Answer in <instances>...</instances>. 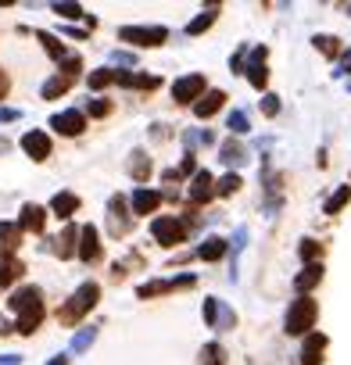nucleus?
<instances>
[{"label": "nucleus", "mask_w": 351, "mask_h": 365, "mask_svg": "<svg viewBox=\"0 0 351 365\" xmlns=\"http://www.w3.org/2000/svg\"><path fill=\"white\" fill-rule=\"evenodd\" d=\"M97 297H100V287H97V283H82V287L69 297V305L57 312V319L65 322V326H75V322H79L82 315H87V312L97 305Z\"/></svg>", "instance_id": "obj_1"}, {"label": "nucleus", "mask_w": 351, "mask_h": 365, "mask_svg": "<svg viewBox=\"0 0 351 365\" xmlns=\"http://www.w3.org/2000/svg\"><path fill=\"white\" fill-rule=\"evenodd\" d=\"M316 315H319L316 301L312 297H298L291 305V312H287V333H294V337L308 333L312 330V322H316Z\"/></svg>", "instance_id": "obj_2"}, {"label": "nucleus", "mask_w": 351, "mask_h": 365, "mask_svg": "<svg viewBox=\"0 0 351 365\" xmlns=\"http://www.w3.org/2000/svg\"><path fill=\"white\" fill-rule=\"evenodd\" d=\"M118 39L122 43H136V47H158V43L169 39V29H161V26H151V29L126 26V29H118Z\"/></svg>", "instance_id": "obj_3"}, {"label": "nucleus", "mask_w": 351, "mask_h": 365, "mask_svg": "<svg viewBox=\"0 0 351 365\" xmlns=\"http://www.w3.org/2000/svg\"><path fill=\"white\" fill-rule=\"evenodd\" d=\"M201 315H204V322H208L212 330H233V326H237V315H233L230 308H226L219 297H204Z\"/></svg>", "instance_id": "obj_4"}, {"label": "nucleus", "mask_w": 351, "mask_h": 365, "mask_svg": "<svg viewBox=\"0 0 351 365\" xmlns=\"http://www.w3.org/2000/svg\"><path fill=\"white\" fill-rule=\"evenodd\" d=\"M151 233H154V240L161 247H176L183 236H187V226H183L179 219H169V215H165V219H154L151 222Z\"/></svg>", "instance_id": "obj_5"}, {"label": "nucleus", "mask_w": 351, "mask_h": 365, "mask_svg": "<svg viewBox=\"0 0 351 365\" xmlns=\"http://www.w3.org/2000/svg\"><path fill=\"white\" fill-rule=\"evenodd\" d=\"M201 97H204V75L194 72V75H183V79L172 82V100L176 104H190V100L197 104Z\"/></svg>", "instance_id": "obj_6"}, {"label": "nucleus", "mask_w": 351, "mask_h": 365, "mask_svg": "<svg viewBox=\"0 0 351 365\" xmlns=\"http://www.w3.org/2000/svg\"><path fill=\"white\" fill-rule=\"evenodd\" d=\"M129 226H133V219H129V211H126V197L115 193V197L108 201V229H111V236H126Z\"/></svg>", "instance_id": "obj_7"}, {"label": "nucleus", "mask_w": 351, "mask_h": 365, "mask_svg": "<svg viewBox=\"0 0 351 365\" xmlns=\"http://www.w3.org/2000/svg\"><path fill=\"white\" fill-rule=\"evenodd\" d=\"M51 129H57V133H65V136H79L82 129H87V118H82V112H57L51 118Z\"/></svg>", "instance_id": "obj_8"}, {"label": "nucleus", "mask_w": 351, "mask_h": 365, "mask_svg": "<svg viewBox=\"0 0 351 365\" xmlns=\"http://www.w3.org/2000/svg\"><path fill=\"white\" fill-rule=\"evenodd\" d=\"M22 147H26V154H29L33 161L51 158V140H47V133H39V129H33V133L22 136Z\"/></svg>", "instance_id": "obj_9"}, {"label": "nucleus", "mask_w": 351, "mask_h": 365, "mask_svg": "<svg viewBox=\"0 0 351 365\" xmlns=\"http://www.w3.org/2000/svg\"><path fill=\"white\" fill-rule=\"evenodd\" d=\"M176 287H194V276H179V279H158V283H140V287H136V294H140V297H154V294L176 290Z\"/></svg>", "instance_id": "obj_10"}, {"label": "nucleus", "mask_w": 351, "mask_h": 365, "mask_svg": "<svg viewBox=\"0 0 351 365\" xmlns=\"http://www.w3.org/2000/svg\"><path fill=\"white\" fill-rule=\"evenodd\" d=\"M8 305H11L18 315H22L26 308L44 305V294H39V287H22V290H15V294H11V301H8Z\"/></svg>", "instance_id": "obj_11"}, {"label": "nucleus", "mask_w": 351, "mask_h": 365, "mask_svg": "<svg viewBox=\"0 0 351 365\" xmlns=\"http://www.w3.org/2000/svg\"><path fill=\"white\" fill-rule=\"evenodd\" d=\"M326 351V337L323 333H308L305 337V348H301V365H319Z\"/></svg>", "instance_id": "obj_12"}, {"label": "nucleus", "mask_w": 351, "mask_h": 365, "mask_svg": "<svg viewBox=\"0 0 351 365\" xmlns=\"http://www.w3.org/2000/svg\"><path fill=\"white\" fill-rule=\"evenodd\" d=\"M79 258H82V262H97V258H100V244H97V229L93 226L79 229Z\"/></svg>", "instance_id": "obj_13"}, {"label": "nucleus", "mask_w": 351, "mask_h": 365, "mask_svg": "<svg viewBox=\"0 0 351 365\" xmlns=\"http://www.w3.org/2000/svg\"><path fill=\"white\" fill-rule=\"evenodd\" d=\"M265 54H269L265 47H255L251 51V64H247V79H251L255 90H262L265 79H269V72H265Z\"/></svg>", "instance_id": "obj_14"}, {"label": "nucleus", "mask_w": 351, "mask_h": 365, "mask_svg": "<svg viewBox=\"0 0 351 365\" xmlns=\"http://www.w3.org/2000/svg\"><path fill=\"white\" fill-rule=\"evenodd\" d=\"M18 240H22V226H11V222H0V254L11 258L18 251Z\"/></svg>", "instance_id": "obj_15"}, {"label": "nucleus", "mask_w": 351, "mask_h": 365, "mask_svg": "<svg viewBox=\"0 0 351 365\" xmlns=\"http://www.w3.org/2000/svg\"><path fill=\"white\" fill-rule=\"evenodd\" d=\"M222 100H226L222 90H208V94H204V97L194 104V115H197V118H212L219 107H222Z\"/></svg>", "instance_id": "obj_16"}, {"label": "nucleus", "mask_w": 351, "mask_h": 365, "mask_svg": "<svg viewBox=\"0 0 351 365\" xmlns=\"http://www.w3.org/2000/svg\"><path fill=\"white\" fill-rule=\"evenodd\" d=\"M158 204H161V193H158V190H147V186H143V190L133 193V211H136V215H151Z\"/></svg>", "instance_id": "obj_17"}, {"label": "nucleus", "mask_w": 351, "mask_h": 365, "mask_svg": "<svg viewBox=\"0 0 351 365\" xmlns=\"http://www.w3.org/2000/svg\"><path fill=\"white\" fill-rule=\"evenodd\" d=\"M215 193V179H212V172L204 168V172H197L194 176V186H190V201H208Z\"/></svg>", "instance_id": "obj_18"}, {"label": "nucleus", "mask_w": 351, "mask_h": 365, "mask_svg": "<svg viewBox=\"0 0 351 365\" xmlns=\"http://www.w3.org/2000/svg\"><path fill=\"white\" fill-rule=\"evenodd\" d=\"M75 240H79V229L75 226H65L61 229V236L54 240V254H61V258H72L79 247H75Z\"/></svg>", "instance_id": "obj_19"}, {"label": "nucleus", "mask_w": 351, "mask_h": 365, "mask_svg": "<svg viewBox=\"0 0 351 365\" xmlns=\"http://www.w3.org/2000/svg\"><path fill=\"white\" fill-rule=\"evenodd\" d=\"M44 222H47V215H44V208H39V204H26L22 208V219H18V226H22V229L39 233V229H44Z\"/></svg>", "instance_id": "obj_20"}, {"label": "nucleus", "mask_w": 351, "mask_h": 365, "mask_svg": "<svg viewBox=\"0 0 351 365\" xmlns=\"http://www.w3.org/2000/svg\"><path fill=\"white\" fill-rule=\"evenodd\" d=\"M115 82H118V86H129V90H154V86H158V75H129V72H118Z\"/></svg>", "instance_id": "obj_21"}, {"label": "nucleus", "mask_w": 351, "mask_h": 365, "mask_svg": "<svg viewBox=\"0 0 351 365\" xmlns=\"http://www.w3.org/2000/svg\"><path fill=\"white\" fill-rule=\"evenodd\" d=\"M22 272H26V269H22V262H18V258H0V287H11Z\"/></svg>", "instance_id": "obj_22"}, {"label": "nucleus", "mask_w": 351, "mask_h": 365, "mask_svg": "<svg viewBox=\"0 0 351 365\" xmlns=\"http://www.w3.org/2000/svg\"><path fill=\"white\" fill-rule=\"evenodd\" d=\"M39 322H44V305H36V308H26L22 315H18V333H33L36 326H39Z\"/></svg>", "instance_id": "obj_23"}, {"label": "nucleus", "mask_w": 351, "mask_h": 365, "mask_svg": "<svg viewBox=\"0 0 351 365\" xmlns=\"http://www.w3.org/2000/svg\"><path fill=\"white\" fill-rule=\"evenodd\" d=\"M319 279H323V265H305L301 276L294 279V287H298V294H305V290H312Z\"/></svg>", "instance_id": "obj_24"}, {"label": "nucleus", "mask_w": 351, "mask_h": 365, "mask_svg": "<svg viewBox=\"0 0 351 365\" xmlns=\"http://www.w3.org/2000/svg\"><path fill=\"white\" fill-rule=\"evenodd\" d=\"M222 254H226V240H219V236H208V240L197 247V258H204V262H219Z\"/></svg>", "instance_id": "obj_25"}, {"label": "nucleus", "mask_w": 351, "mask_h": 365, "mask_svg": "<svg viewBox=\"0 0 351 365\" xmlns=\"http://www.w3.org/2000/svg\"><path fill=\"white\" fill-rule=\"evenodd\" d=\"M129 172H133L136 183H143V179L151 176V161H147V154H143V150H133V154H129Z\"/></svg>", "instance_id": "obj_26"}, {"label": "nucleus", "mask_w": 351, "mask_h": 365, "mask_svg": "<svg viewBox=\"0 0 351 365\" xmlns=\"http://www.w3.org/2000/svg\"><path fill=\"white\" fill-rule=\"evenodd\" d=\"M219 154H222V161H226V165H244V161H247V150H244L237 140H226Z\"/></svg>", "instance_id": "obj_27"}, {"label": "nucleus", "mask_w": 351, "mask_h": 365, "mask_svg": "<svg viewBox=\"0 0 351 365\" xmlns=\"http://www.w3.org/2000/svg\"><path fill=\"white\" fill-rule=\"evenodd\" d=\"M69 86H72V79L57 72L54 79H47V82H44V97H47V100H54V97H61V94H69Z\"/></svg>", "instance_id": "obj_28"}, {"label": "nucleus", "mask_w": 351, "mask_h": 365, "mask_svg": "<svg viewBox=\"0 0 351 365\" xmlns=\"http://www.w3.org/2000/svg\"><path fill=\"white\" fill-rule=\"evenodd\" d=\"M51 208L61 215V219H69V215L79 208V197H75V193H57V197L51 201Z\"/></svg>", "instance_id": "obj_29"}, {"label": "nucleus", "mask_w": 351, "mask_h": 365, "mask_svg": "<svg viewBox=\"0 0 351 365\" xmlns=\"http://www.w3.org/2000/svg\"><path fill=\"white\" fill-rule=\"evenodd\" d=\"M215 15H219V8H204L194 21H190V26H187V36H197V33H204V29H208L212 26V21H215Z\"/></svg>", "instance_id": "obj_30"}, {"label": "nucleus", "mask_w": 351, "mask_h": 365, "mask_svg": "<svg viewBox=\"0 0 351 365\" xmlns=\"http://www.w3.org/2000/svg\"><path fill=\"white\" fill-rule=\"evenodd\" d=\"M36 39L44 43V47H47V54H51L54 61H65V57H69V54H65V43H57L51 33H36Z\"/></svg>", "instance_id": "obj_31"}, {"label": "nucleus", "mask_w": 351, "mask_h": 365, "mask_svg": "<svg viewBox=\"0 0 351 365\" xmlns=\"http://www.w3.org/2000/svg\"><path fill=\"white\" fill-rule=\"evenodd\" d=\"M201 365H226V351L219 344H204L201 348Z\"/></svg>", "instance_id": "obj_32"}, {"label": "nucleus", "mask_w": 351, "mask_h": 365, "mask_svg": "<svg viewBox=\"0 0 351 365\" xmlns=\"http://www.w3.org/2000/svg\"><path fill=\"white\" fill-rule=\"evenodd\" d=\"M118 79V72H111V69H97V72H90V90H105V86H111Z\"/></svg>", "instance_id": "obj_33"}, {"label": "nucleus", "mask_w": 351, "mask_h": 365, "mask_svg": "<svg viewBox=\"0 0 351 365\" xmlns=\"http://www.w3.org/2000/svg\"><path fill=\"white\" fill-rule=\"evenodd\" d=\"M348 201H351V186H341V190L334 193V197L326 201V215H337V211H341Z\"/></svg>", "instance_id": "obj_34"}, {"label": "nucleus", "mask_w": 351, "mask_h": 365, "mask_svg": "<svg viewBox=\"0 0 351 365\" xmlns=\"http://www.w3.org/2000/svg\"><path fill=\"white\" fill-rule=\"evenodd\" d=\"M97 340V330L93 326H87V330H79L75 337H72V351H87L90 348V344Z\"/></svg>", "instance_id": "obj_35"}, {"label": "nucleus", "mask_w": 351, "mask_h": 365, "mask_svg": "<svg viewBox=\"0 0 351 365\" xmlns=\"http://www.w3.org/2000/svg\"><path fill=\"white\" fill-rule=\"evenodd\" d=\"M237 190H240V176H233V172L215 183V193H219V197H230V193H237Z\"/></svg>", "instance_id": "obj_36"}, {"label": "nucleus", "mask_w": 351, "mask_h": 365, "mask_svg": "<svg viewBox=\"0 0 351 365\" xmlns=\"http://www.w3.org/2000/svg\"><path fill=\"white\" fill-rule=\"evenodd\" d=\"M226 129H230V133H247V129H251V122H247V115L244 112H230V118H226Z\"/></svg>", "instance_id": "obj_37"}, {"label": "nucleus", "mask_w": 351, "mask_h": 365, "mask_svg": "<svg viewBox=\"0 0 351 365\" xmlns=\"http://www.w3.org/2000/svg\"><path fill=\"white\" fill-rule=\"evenodd\" d=\"M316 47H319L323 54H330V57H334V54L341 51V39H337V36H316Z\"/></svg>", "instance_id": "obj_38"}, {"label": "nucleus", "mask_w": 351, "mask_h": 365, "mask_svg": "<svg viewBox=\"0 0 351 365\" xmlns=\"http://www.w3.org/2000/svg\"><path fill=\"white\" fill-rule=\"evenodd\" d=\"M319 251H323V247H319L316 240H301V258H305V262H308V265H316V258H319Z\"/></svg>", "instance_id": "obj_39"}, {"label": "nucleus", "mask_w": 351, "mask_h": 365, "mask_svg": "<svg viewBox=\"0 0 351 365\" xmlns=\"http://www.w3.org/2000/svg\"><path fill=\"white\" fill-rule=\"evenodd\" d=\"M244 244H247V229L240 226V229L233 233V279H237V254L244 251Z\"/></svg>", "instance_id": "obj_40"}, {"label": "nucleus", "mask_w": 351, "mask_h": 365, "mask_svg": "<svg viewBox=\"0 0 351 365\" xmlns=\"http://www.w3.org/2000/svg\"><path fill=\"white\" fill-rule=\"evenodd\" d=\"M61 72H65V75H69V79H75V75H79V72H82V61H79V57H75V54H69V57H65V61H61Z\"/></svg>", "instance_id": "obj_41"}, {"label": "nucleus", "mask_w": 351, "mask_h": 365, "mask_svg": "<svg viewBox=\"0 0 351 365\" xmlns=\"http://www.w3.org/2000/svg\"><path fill=\"white\" fill-rule=\"evenodd\" d=\"M187 143H190V147H208V143H212V133H208V129H197V133H187Z\"/></svg>", "instance_id": "obj_42"}, {"label": "nucleus", "mask_w": 351, "mask_h": 365, "mask_svg": "<svg viewBox=\"0 0 351 365\" xmlns=\"http://www.w3.org/2000/svg\"><path fill=\"white\" fill-rule=\"evenodd\" d=\"M108 112H111V104H108L105 97H97V100H90V115H93V118H105Z\"/></svg>", "instance_id": "obj_43"}, {"label": "nucleus", "mask_w": 351, "mask_h": 365, "mask_svg": "<svg viewBox=\"0 0 351 365\" xmlns=\"http://www.w3.org/2000/svg\"><path fill=\"white\" fill-rule=\"evenodd\" d=\"M57 15H65V18H82V8L79 4H54Z\"/></svg>", "instance_id": "obj_44"}, {"label": "nucleus", "mask_w": 351, "mask_h": 365, "mask_svg": "<svg viewBox=\"0 0 351 365\" xmlns=\"http://www.w3.org/2000/svg\"><path fill=\"white\" fill-rule=\"evenodd\" d=\"M262 112H265V115H276V112H280V97L265 94V97H262Z\"/></svg>", "instance_id": "obj_45"}, {"label": "nucleus", "mask_w": 351, "mask_h": 365, "mask_svg": "<svg viewBox=\"0 0 351 365\" xmlns=\"http://www.w3.org/2000/svg\"><path fill=\"white\" fill-rule=\"evenodd\" d=\"M22 112H15V107H0V122H15Z\"/></svg>", "instance_id": "obj_46"}, {"label": "nucleus", "mask_w": 351, "mask_h": 365, "mask_svg": "<svg viewBox=\"0 0 351 365\" xmlns=\"http://www.w3.org/2000/svg\"><path fill=\"white\" fill-rule=\"evenodd\" d=\"M230 69H233V72H240V69H244V47H240V51L230 57Z\"/></svg>", "instance_id": "obj_47"}, {"label": "nucleus", "mask_w": 351, "mask_h": 365, "mask_svg": "<svg viewBox=\"0 0 351 365\" xmlns=\"http://www.w3.org/2000/svg\"><path fill=\"white\" fill-rule=\"evenodd\" d=\"M111 61H115V64H133V54H118V51H115Z\"/></svg>", "instance_id": "obj_48"}, {"label": "nucleus", "mask_w": 351, "mask_h": 365, "mask_svg": "<svg viewBox=\"0 0 351 365\" xmlns=\"http://www.w3.org/2000/svg\"><path fill=\"white\" fill-rule=\"evenodd\" d=\"M22 362V355H0V365H18Z\"/></svg>", "instance_id": "obj_49"}, {"label": "nucleus", "mask_w": 351, "mask_h": 365, "mask_svg": "<svg viewBox=\"0 0 351 365\" xmlns=\"http://www.w3.org/2000/svg\"><path fill=\"white\" fill-rule=\"evenodd\" d=\"M341 75H351V51H348V57L341 61Z\"/></svg>", "instance_id": "obj_50"}, {"label": "nucleus", "mask_w": 351, "mask_h": 365, "mask_svg": "<svg viewBox=\"0 0 351 365\" xmlns=\"http://www.w3.org/2000/svg\"><path fill=\"white\" fill-rule=\"evenodd\" d=\"M8 94V75H4V69H0V97Z\"/></svg>", "instance_id": "obj_51"}, {"label": "nucleus", "mask_w": 351, "mask_h": 365, "mask_svg": "<svg viewBox=\"0 0 351 365\" xmlns=\"http://www.w3.org/2000/svg\"><path fill=\"white\" fill-rule=\"evenodd\" d=\"M51 365H69V358H65V355H57V358H51Z\"/></svg>", "instance_id": "obj_52"}]
</instances>
